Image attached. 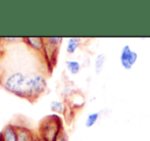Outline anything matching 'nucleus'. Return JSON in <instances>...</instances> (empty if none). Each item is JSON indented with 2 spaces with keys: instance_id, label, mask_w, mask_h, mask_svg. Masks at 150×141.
<instances>
[{
  "instance_id": "f257e3e1",
  "label": "nucleus",
  "mask_w": 150,
  "mask_h": 141,
  "mask_svg": "<svg viewBox=\"0 0 150 141\" xmlns=\"http://www.w3.org/2000/svg\"><path fill=\"white\" fill-rule=\"evenodd\" d=\"M63 129L62 120L57 115H46L41 120L38 135L43 141H55Z\"/></svg>"
},
{
  "instance_id": "f03ea898",
  "label": "nucleus",
  "mask_w": 150,
  "mask_h": 141,
  "mask_svg": "<svg viewBox=\"0 0 150 141\" xmlns=\"http://www.w3.org/2000/svg\"><path fill=\"white\" fill-rule=\"evenodd\" d=\"M139 54L129 44H125L120 51V64L125 71H130L137 64Z\"/></svg>"
},
{
  "instance_id": "7ed1b4c3",
  "label": "nucleus",
  "mask_w": 150,
  "mask_h": 141,
  "mask_svg": "<svg viewBox=\"0 0 150 141\" xmlns=\"http://www.w3.org/2000/svg\"><path fill=\"white\" fill-rule=\"evenodd\" d=\"M43 39H44V44H45L46 58H47L49 67H52L51 60H53V58L56 60V54H57L59 46L63 39L61 37L43 38Z\"/></svg>"
},
{
  "instance_id": "20e7f679",
  "label": "nucleus",
  "mask_w": 150,
  "mask_h": 141,
  "mask_svg": "<svg viewBox=\"0 0 150 141\" xmlns=\"http://www.w3.org/2000/svg\"><path fill=\"white\" fill-rule=\"evenodd\" d=\"M24 42L27 46L35 52L37 55L42 57L47 62L45 52V44H44V39L41 37H24ZM48 64V62H47Z\"/></svg>"
},
{
  "instance_id": "39448f33",
  "label": "nucleus",
  "mask_w": 150,
  "mask_h": 141,
  "mask_svg": "<svg viewBox=\"0 0 150 141\" xmlns=\"http://www.w3.org/2000/svg\"><path fill=\"white\" fill-rule=\"evenodd\" d=\"M0 140L1 141H18V125L7 124L3 127L0 132Z\"/></svg>"
},
{
  "instance_id": "423d86ee",
  "label": "nucleus",
  "mask_w": 150,
  "mask_h": 141,
  "mask_svg": "<svg viewBox=\"0 0 150 141\" xmlns=\"http://www.w3.org/2000/svg\"><path fill=\"white\" fill-rule=\"evenodd\" d=\"M37 133L26 126L18 125V141H34Z\"/></svg>"
},
{
  "instance_id": "0eeeda50",
  "label": "nucleus",
  "mask_w": 150,
  "mask_h": 141,
  "mask_svg": "<svg viewBox=\"0 0 150 141\" xmlns=\"http://www.w3.org/2000/svg\"><path fill=\"white\" fill-rule=\"evenodd\" d=\"M85 96L80 92H75L71 95V99H69V108L71 111L75 109H81L82 107L85 106Z\"/></svg>"
},
{
  "instance_id": "6e6552de",
  "label": "nucleus",
  "mask_w": 150,
  "mask_h": 141,
  "mask_svg": "<svg viewBox=\"0 0 150 141\" xmlns=\"http://www.w3.org/2000/svg\"><path fill=\"white\" fill-rule=\"evenodd\" d=\"M82 45V39L78 37H71L67 42V53L74 54Z\"/></svg>"
},
{
  "instance_id": "1a4fd4ad",
  "label": "nucleus",
  "mask_w": 150,
  "mask_h": 141,
  "mask_svg": "<svg viewBox=\"0 0 150 141\" xmlns=\"http://www.w3.org/2000/svg\"><path fill=\"white\" fill-rule=\"evenodd\" d=\"M105 64H106V55H105V53L101 52V53H98L95 56L94 71L97 75H99V74L103 71V69H104V67H105Z\"/></svg>"
},
{
  "instance_id": "9d476101",
  "label": "nucleus",
  "mask_w": 150,
  "mask_h": 141,
  "mask_svg": "<svg viewBox=\"0 0 150 141\" xmlns=\"http://www.w3.org/2000/svg\"><path fill=\"white\" fill-rule=\"evenodd\" d=\"M65 69L71 75H78L82 70V64L76 60H65Z\"/></svg>"
},
{
  "instance_id": "9b49d317",
  "label": "nucleus",
  "mask_w": 150,
  "mask_h": 141,
  "mask_svg": "<svg viewBox=\"0 0 150 141\" xmlns=\"http://www.w3.org/2000/svg\"><path fill=\"white\" fill-rule=\"evenodd\" d=\"M69 107L67 106V104L64 103L61 100H52L51 103H50V109H51L53 113H59V115H65Z\"/></svg>"
},
{
  "instance_id": "f8f14e48",
  "label": "nucleus",
  "mask_w": 150,
  "mask_h": 141,
  "mask_svg": "<svg viewBox=\"0 0 150 141\" xmlns=\"http://www.w3.org/2000/svg\"><path fill=\"white\" fill-rule=\"evenodd\" d=\"M100 117H101V113H100V111H93V113H90L89 115L86 117L85 127L86 128L94 127V126L97 124V122L99 121Z\"/></svg>"
},
{
  "instance_id": "ddd939ff",
  "label": "nucleus",
  "mask_w": 150,
  "mask_h": 141,
  "mask_svg": "<svg viewBox=\"0 0 150 141\" xmlns=\"http://www.w3.org/2000/svg\"><path fill=\"white\" fill-rule=\"evenodd\" d=\"M67 140H69V138H67V133H65L64 130L61 131V133L57 136V138L55 139V141H67Z\"/></svg>"
},
{
  "instance_id": "4468645a",
  "label": "nucleus",
  "mask_w": 150,
  "mask_h": 141,
  "mask_svg": "<svg viewBox=\"0 0 150 141\" xmlns=\"http://www.w3.org/2000/svg\"><path fill=\"white\" fill-rule=\"evenodd\" d=\"M34 141H43L41 139V138L39 137V135H38V133H37V135H36V137H35V140Z\"/></svg>"
},
{
  "instance_id": "2eb2a0df",
  "label": "nucleus",
  "mask_w": 150,
  "mask_h": 141,
  "mask_svg": "<svg viewBox=\"0 0 150 141\" xmlns=\"http://www.w3.org/2000/svg\"><path fill=\"white\" fill-rule=\"evenodd\" d=\"M0 141H1V140H0Z\"/></svg>"
}]
</instances>
